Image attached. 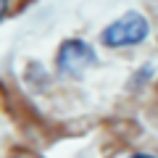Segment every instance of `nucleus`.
<instances>
[{
    "instance_id": "obj_1",
    "label": "nucleus",
    "mask_w": 158,
    "mask_h": 158,
    "mask_svg": "<svg viewBox=\"0 0 158 158\" xmlns=\"http://www.w3.org/2000/svg\"><path fill=\"white\" fill-rule=\"evenodd\" d=\"M150 27H148V19L142 13H124L121 19L111 21L106 29L100 32V42L106 48H129V45H140L142 40L148 37Z\"/></svg>"
},
{
    "instance_id": "obj_2",
    "label": "nucleus",
    "mask_w": 158,
    "mask_h": 158,
    "mask_svg": "<svg viewBox=\"0 0 158 158\" xmlns=\"http://www.w3.org/2000/svg\"><path fill=\"white\" fill-rule=\"evenodd\" d=\"M56 63H58L61 77L77 79L95 63V50H92V45H87L85 40H66V42L58 48Z\"/></svg>"
},
{
    "instance_id": "obj_3",
    "label": "nucleus",
    "mask_w": 158,
    "mask_h": 158,
    "mask_svg": "<svg viewBox=\"0 0 158 158\" xmlns=\"http://www.w3.org/2000/svg\"><path fill=\"white\" fill-rule=\"evenodd\" d=\"M8 11V0H0V19H3V13Z\"/></svg>"
},
{
    "instance_id": "obj_4",
    "label": "nucleus",
    "mask_w": 158,
    "mask_h": 158,
    "mask_svg": "<svg viewBox=\"0 0 158 158\" xmlns=\"http://www.w3.org/2000/svg\"><path fill=\"white\" fill-rule=\"evenodd\" d=\"M129 158H153V156H145V153H137V156H129Z\"/></svg>"
}]
</instances>
